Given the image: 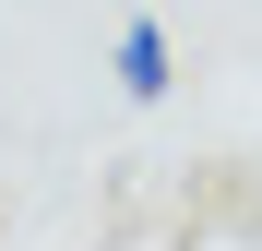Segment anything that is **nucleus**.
Masks as SVG:
<instances>
[{"mask_svg": "<svg viewBox=\"0 0 262 251\" xmlns=\"http://www.w3.org/2000/svg\"><path fill=\"white\" fill-rule=\"evenodd\" d=\"M107 72H119V96H167V24H155V12H131V24H119V48H107Z\"/></svg>", "mask_w": 262, "mask_h": 251, "instance_id": "f257e3e1", "label": "nucleus"}]
</instances>
